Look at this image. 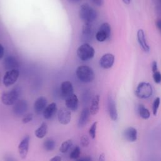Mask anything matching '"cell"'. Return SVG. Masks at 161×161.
Here are the masks:
<instances>
[{"label": "cell", "mask_w": 161, "mask_h": 161, "mask_svg": "<svg viewBox=\"0 0 161 161\" xmlns=\"http://www.w3.org/2000/svg\"><path fill=\"white\" fill-rule=\"evenodd\" d=\"M155 25H156V26L157 27V28L161 31V19H158V20L156 21Z\"/></svg>", "instance_id": "74e56055"}, {"label": "cell", "mask_w": 161, "mask_h": 161, "mask_svg": "<svg viewBox=\"0 0 161 161\" xmlns=\"http://www.w3.org/2000/svg\"><path fill=\"white\" fill-rule=\"evenodd\" d=\"M80 154V149L79 146H76L74 147L73 150L70 153V158L77 160L79 158Z\"/></svg>", "instance_id": "4316f807"}, {"label": "cell", "mask_w": 161, "mask_h": 161, "mask_svg": "<svg viewBox=\"0 0 161 161\" xmlns=\"http://www.w3.org/2000/svg\"><path fill=\"white\" fill-rule=\"evenodd\" d=\"M94 55V48L89 43L82 44L77 50V55L82 61H87L92 59Z\"/></svg>", "instance_id": "277c9868"}, {"label": "cell", "mask_w": 161, "mask_h": 161, "mask_svg": "<svg viewBox=\"0 0 161 161\" xmlns=\"http://www.w3.org/2000/svg\"><path fill=\"white\" fill-rule=\"evenodd\" d=\"M160 1H161V0H160Z\"/></svg>", "instance_id": "7bdbcfd3"}, {"label": "cell", "mask_w": 161, "mask_h": 161, "mask_svg": "<svg viewBox=\"0 0 161 161\" xmlns=\"http://www.w3.org/2000/svg\"><path fill=\"white\" fill-rule=\"evenodd\" d=\"M47 99L44 96H40L36 99L34 103V110L36 114H40L43 112L47 107Z\"/></svg>", "instance_id": "ac0fdd59"}, {"label": "cell", "mask_w": 161, "mask_h": 161, "mask_svg": "<svg viewBox=\"0 0 161 161\" xmlns=\"http://www.w3.org/2000/svg\"><path fill=\"white\" fill-rule=\"evenodd\" d=\"M62 160V158L60 156H58V155H56L55 157H53V158H52L50 161H61Z\"/></svg>", "instance_id": "8d00e7d4"}, {"label": "cell", "mask_w": 161, "mask_h": 161, "mask_svg": "<svg viewBox=\"0 0 161 161\" xmlns=\"http://www.w3.org/2000/svg\"><path fill=\"white\" fill-rule=\"evenodd\" d=\"M19 72L18 69L7 70L3 76V82L6 87H9L14 84L18 80Z\"/></svg>", "instance_id": "52a82bcc"}, {"label": "cell", "mask_w": 161, "mask_h": 161, "mask_svg": "<svg viewBox=\"0 0 161 161\" xmlns=\"http://www.w3.org/2000/svg\"><path fill=\"white\" fill-rule=\"evenodd\" d=\"M90 114L91 113L89 111V109H88L87 108H85L82 109L77 122V126L79 128H83L86 126L89 121Z\"/></svg>", "instance_id": "ffe728a7"}, {"label": "cell", "mask_w": 161, "mask_h": 161, "mask_svg": "<svg viewBox=\"0 0 161 161\" xmlns=\"http://www.w3.org/2000/svg\"><path fill=\"white\" fill-rule=\"evenodd\" d=\"M97 122L94 121L91 126L89 130V135L92 139H95L96 135V129H97Z\"/></svg>", "instance_id": "f1b7e54d"}, {"label": "cell", "mask_w": 161, "mask_h": 161, "mask_svg": "<svg viewBox=\"0 0 161 161\" xmlns=\"http://www.w3.org/2000/svg\"><path fill=\"white\" fill-rule=\"evenodd\" d=\"M5 161H16L13 157H11V156H6L5 158Z\"/></svg>", "instance_id": "ab89813d"}, {"label": "cell", "mask_w": 161, "mask_h": 161, "mask_svg": "<svg viewBox=\"0 0 161 161\" xmlns=\"http://www.w3.org/2000/svg\"><path fill=\"white\" fill-rule=\"evenodd\" d=\"M111 33V28L110 25L108 23H103L96 33V39L99 42H104L110 38Z\"/></svg>", "instance_id": "8992f818"}, {"label": "cell", "mask_w": 161, "mask_h": 161, "mask_svg": "<svg viewBox=\"0 0 161 161\" xmlns=\"http://www.w3.org/2000/svg\"><path fill=\"white\" fill-rule=\"evenodd\" d=\"M65 100L66 108L72 111L77 110L79 107V99L75 94H72Z\"/></svg>", "instance_id": "d6986e66"}, {"label": "cell", "mask_w": 161, "mask_h": 161, "mask_svg": "<svg viewBox=\"0 0 161 161\" xmlns=\"http://www.w3.org/2000/svg\"><path fill=\"white\" fill-rule=\"evenodd\" d=\"M91 1L94 4H96V6H102L103 4V3H104L103 0H91Z\"/></svg>", "instance_id": "836d02e7"}, {"label": "cell", "mask_w": 161, "mask_h": 161, "mask_svg": "<svg viewBox=\"0 0 161 161\" xmlns=\"http://www.w3.org/2000/svg\"><path fill=\"white\" fill-rule=\"evenodd\" d=\"M79 17L84 23L91 24L97 16V11L87 3L82 4L80 7Z\"/></svg>", "instance_id": "6da1fadb"}, {"label": "cell", "mask_w": 161, "mask_h": 161, "mask_svg": "<svg viewBox=\"0 0 161 161\" xmlns=\"http://www.w3.org/2000/svg\"><path fill=\"white\" fill-rule=\"evenodd\" d=\"M153 94L152 85L146 82H141L138 84L135 90L136 96L140 99H148Z\"/></svg>", "instance_id": "5b68a950"}, {"label": "cell", "mask_w": 161, "mask_h": 161, "mask_svg": "<svg viewBox=\"0 0 161 161\" xmlns=\"http://www.w3.org/2000/svg\"><path fill=\"white\" fill-rule=\"evenodd\" d=\"M72 144H73L72 141L70 139H69V140L64 142L61 144V145L59 148V151L64 153H67L69 150L70 147L72 146Z\"/></svg>", "instance_id": "484cf974"}, {"label": "cell", "mask_w": 161, "mask_h": 161, "mask_svg": "<svg viewBox=\"0 0 161 161\" xmlns=\"http://www.w3.org/2000/svg\"><path fill=\"white\" fill-rule=\"evenodd\" d=\"M60 93L62 97L64 99H66L74 94V87L72 84L69 80L62 82L60 85Z\"/></svg>", "instance_id": "4fadbf2b"}, {"label": "cell", "mask_w": 161, "mask_h": 161, "mask_svg": "<svg viewBox=\"0 0 161 161\" xmlns=\"http://www.w3.org/2000/svg\"><path fill=\"white\" fill-rule=\"evenodd\" d=\"M94 36V30L91 24L84 23L82 26L80 40L84 43H88L91 42Z\"/></svg>", "instance_id": "ba28073f"}, {"label": "cell", "mask_w": 161, "mask_h": 161, "mask_svg": "<svg viewBox=\"0 0 161 161\" xmlns=\"http://www.w3.org/2000/svg\"><path fill=\"white\" fill-rule=\"evenodd\" d=\"M138 113L140 117L144 119H147L150 117V113L149 110L145 108L143 105L140 104L138 108Z\"/></svg>", "instance_id": "d4e9b609"}, {"label": "cell", "mask_w": 161, "mask_h": 161, "mask_svg": "<svg viewBox=\"0 0 161 161\" xmlns=\"http://www.w3.org/2000/svg\"><path fill=\"white\" fill-rule=\"evenodd\" d=\"M99 101H100V97L99 95H95L91 103L90 108H89V111L91 115H96L99 110Z\"/></svg>", "instance_id": "7402d4cb"}, {"label": "cell", "mask_w": 161, "mask_h": 161, "mask_svg": "<svg viewBox=\"0 0 161 161\" xmlns=\"http://www.w3.org/2000/svg\"><path fill=\"white\" fill-rule=\"evenodd\" d=\"M80 143L82 147H87L89 145V139L87 136L82 135L80 139Z\"/></svg>", "instance_id": "4dcf8cb0"}, {"label": "cell", "mask_w": 161, "mask_h": 161, "mask_svg": "<svg viewBox=\"0 0 161 161\" xmlns=\"http://www.w3.org/2000/svg\"><path fill=\"white\" fill-rule=\"evenodd\" d=\"M124 138L129 142H134L136 141L138 137V133L136 128L132 126L128 127L123 132Z\"/></svg>", "instance_id": "e0dca14e"}, {"label": "cell", "mask_w": 161, "mask_h": 161, "mask_svg": "<svg viewBox=\"0 0 161 161\" xmlns=\"http://www.w3.org/2000/svg\"><path fill=\"white\" fill-rule=\"evenodd\" d=\"M30 136L26 135L21 140L20 143H19L18 152H19L20 157L22 159H25L26 157L27 154L28 153L29 145H30Z\"/></svg>", "instance_id": "8fae6325"}, {"label": "cell", "mask_w": 161, "mask_h": 161, "mask_svg": "<svg viewBox=\"0 0 161 161\" xmlns=\"http://www.w3.org/2000/svg\"><path fill=\"white\" fill-rule=\"evenodd\" d=\"M114 56L109 53L103 55L99 61V65L104 69H109L111 68L114 64Z\"/></svg>", "instance_id": "7c38bea8"}, {"label": "cell", "mask_w": 161, "mask_h": 161, "mask_svg": "<svg viewBox=\"0 0 161 161\" xmlns=\"http://www.w3.org/2000/svg\"><path fill=\"white\" fill-rule=\"evenodd\" d=\"M13 108V111L14 114L18 116L23 115L27 111L28 104L25 100H18L14 104Z\"/></svg>", "instance_id": "30bf717a"}, {"label": "cell", "mask_w": 161, "mask_h": 161, "mask_svg": "<svg viewBox=\"0 0 161 161\" xmlns=\"http://www.w3.org/2000/svg\"><path fill=\"white\" fill-rule=\"evenodd\" d=\"M106 158H105V155L104 153H102L100 154L99 158H98V161H105Z\"/></svg>", "instance_id": "f35d334b"}, {"label": "cell", "mask_w": 161, "mask_h": 161, "mask_svg": "<svg viewBox=\"0 0 161 161\" xmlns=\"http://www.w3.org/2000/svg\"><path fill=\"white\" fill-rule=\"evenodd\" d=\"M136 36H137V40L139 43V45L140 46L143 51H144L146 53L149 52L150 47L147 43L144 31L142 29L138 30L137 31Z\"/></svg>", "instance_id": "2e32d148"}, {"label": "cell", "mask_w": 161, "mask_h": 161, "mask_svg": "<svg viewBox=\"0 0 161 161\" xmlns=\"http://www.w3.org/2000/svg\"><path fill=\"white\" fill-rule=\"evenodd\" d=\"M123 1V3L126 4H129L131 2V0H122Z\"/></svg>", "instance_id": "60d3db41"}, {"label": "cell", "mask_w": 161, "mask_h": 161, "mask_svg": "<svg viewBox=\"0 0 161 161\" xmlns=\"http://www.w3.org/2000/svg\"><path fill=\"white\" fill-rule=\"evenodd\" d=\"M33 119V114L32 113H28L26 114L22 119V123L24 124L28 123L30 122Z\"/></svg>", "instance_id": "1f68e13d"}, {"label": "cell", "mask_w": 161, "mask_h": 161, "mask_svg": "<svg viewBox=\"0 0 161 161\" xmlns=\"http://www.w3.org/2000/svg\"><path fill=\"white\" fill-rule=\"evenodd\" d=\"M19 65L18 59L12 55L7 56L4 60V66L7 70L17 69Z\"/></svg>", "instance_id": "9a60e30c"}, {"label": "cell", "mask_w": 161, "mask_h": 161, "mask_svg": "<svg viewBox=\"0 0 161 161\" xmlns=\"http://www.w3.org/2000/svg\"><path fill=\"white\" fill-rule=\"evenodd\" d=\"M108 111L111 119L113 121H116L118 116L116 105L111 96H109L108 98Z\"/></svg>", "instance_id": "5bb4252c"}, {"label": "cell", "mask_w": 161, "mask_h": 161, "mask_svg": "<svg viewBox=\"0 0 161 161\" xmlns=\"http://www.w3.org/2000/svg\"><path fill=\"white\" fill-rule=\"evenodd\" d=\"M76 161H92V159L90 156H86L82 158L77 159Z\"/></svg>", "instance_id": "e575fe53"}, {"label": "cell", "mask_w": 161, "mask_h": 161, "mask_svg": "<svg viewBox=\"0 0 161 161\" xmlns=\"http://www.w3.org/2000/svg\"><path fill=\"white\" fill-rule=\"evenodd\" d=\"M151 68L152 72H155L158 70V65L157 62L155 60H153L151 64Z\"/></svg>", "instance_id": "d6a6232c"}, {"label": "cell", "mask_w": 161, "mask_h": 161, "mask_svg": "<svg viewBox=\"0 0 161 161\" xmlns=\"http://www.w3.org/2000/svg\"><path fill=\"white\" fill-rule=\"evenodd\" d=\"M57 119L62 125H67L71 119V112L67 108H61L58 109L57 113Z\"/></svg>", "instance_id": "9c48e42d"}, {"label": "cell", "mask_w": 161, "mask_h": 161, "mask_svg": "<svg viewBox=\"0 0 161 161\" xmlns=\"http://www.w3.org/2000/svg\"><path fill=\"white\" fill-rule=\"evenodd\" d=\"M77 79L82 82L89 83L94 80L95 74L91 67L87 65H80L75 71Z\"/></svg>", "instance_id": "7a4b0ae2"}, {"label": "cell", "mask_w": 161, "mask_h": 161, "mask_svg": "<svg viewBox=\"0 0 161 161\" xmlns=\"http://www.w3.org/2000/svg\"><path fill=\"white\" fill-rule=\"evenodd\" d=\"M152 77L154 82L156 84H159L161 83V72L160 71L157 70L155 72H153Z\"/></svg>", "instance_id": "f546056e"}, {"label": "cell", "mask_w": 161, "mask_h": 161, "mask_svg": "<svg viewBox=\"0 0 161 161\" xmlns=\"http://www.w3.org/2000/svg\"><path fill=\"white\" fill-rule=\"evenodd\" d=\"M4 54V48L3 46V45L0 43V60L3 57Z\"/></svg>", "instance_id": "d590c367"}, {"label": "cell", "mask_w": 161, "mask_h": 161, "mask_svg": "<svg viewBox=\"0 0 161 161\" xmlns=\"http://www.w3.org/2000/svg\"><path fill=\"white\" fill-rule=\"evenodd\" d=\"M57 108L56 103H51L48 106H47L43 112V116L44 118L46 119H49L52 118L57 112Z\"/></svg>", "instance_id": "44dd1931"}, {"label": "cell", "mask_w": 161, "mask_h": 161, "mask_svg": "<svg viewBox=\"0 0 161 161\" xmlns=\"http://www.w3.org/2000/svg\"><path fill=\"white\" fill-rule=\"evenodd\" d=\"M47 125L45 122L42 123L40 126L35 130V135L36 137L38 138H43L47 133Z\"/></svg>", "instance_id": "603a6c76"}, {"label": "cell", "mask_w": 161, "mask_h": 161, "mask_svg": "<svg viewBox=\"0 0 161 161\" xmlns=\"http://www.w3.org/2000/svg\"><path fill=\"white\" fill-rule=\"evenodd\" d=\"M160 99L159 97H157L153 102V104H152V113L153 114L154 116H156L157 114V111L160 106Z\"/></svg>", "instance_id": "83f0119b"}, {"label": "cell", "mask_w": 161, "mask_h": 161, "mask_svg": "<svg viewBox=\"0 0 161 161\" xmlns=\"http://www.w3.org/2000/svg\"><path fill=\"white\" fill-rule=\"evenodd\" d=\"M70 2H71V3H77V2H78V1H79L80 0H69Z\"/></svg>", "instance_id": "b9f144b4"}, {"label": "cell", "mask_w": 161, "mask_h": 161, "mask_svg": "<svg viewBox=\"0 0 161 161\" xmlns=\"http://www.w3.org/2000/svg\"><path fill=\"white\" fill-rule=\"evenodd\" d=\"M21 94V89L18 87H14L10 91H6L2 94L1 102L6 106L13 105L18 99Z\"/></svg>", "instance_id": "3957f363"}, {"label": "cell", "mask_w": 161, "mask_h": 161, "mask_svg": "<svg viewBox=\"0 0 161 161\" xmlns=\"http://www.w3.org/2000/svg\"><path fill=\"white\" fill-rule=\"evenodd\" d=\"M43 147L46 151H52L55 148V142L52 138H47L44 141Z\"/></svg>", "instance_id": "cb8c5ba5"}]
</instances>
